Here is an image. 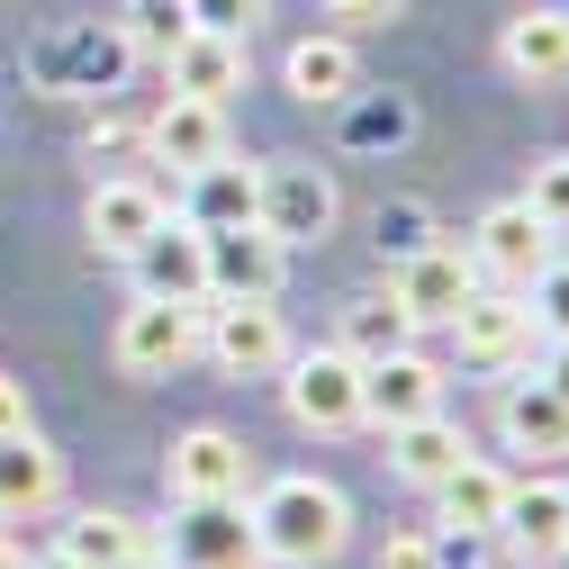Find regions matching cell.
Masks as SVG:
<instances>
[{
	"instance_id": "6da1fadb",
	"label": "cell",
	"mask_w": 569,
	"mask_h": 569,
	"mask_svg": "<svg viewBox=\"0 0 569 569\" xmlns=\"http://www.w3.org/2000/svg\"><path fill=\"white\" fill-rule=\"evenodd\" d=\"M244 516H253V533H262V560H290V569H317V560H335V551L352 542L343 488H335V479H308V470L271 479Z\"/></svg>"
},
{
	"instance_id": "7a4b0ae2",
	"label": "cell",
	"mask_w": 569,
	"mask_h": 569,
	"mask_svg": "<svg viewBox=\"0 0 569 569\" xmlns=\"http://www.w3.org/2000/svg\"><path fill=\"white\" fill-rule=\"evenodd\" d=\"M154 560L163 569H262V533L244 516V497H172Z\"/></svg>"
},
{
	"instance_id": "3957f363",
	"label": "cell",
	"mask_w": 569,
	"mask_h": 569,
	"mask_svg": "<svg viewBox=\"0 0 569 569\" xmlns=\"http://www.w3.org/2000/svg\"><path fill=\"white\" fill-rule=\"evenodd\" d=\"M199 352L227 380H271L290 362V326L271 299H199Z\"/></svg>"
},
{
	"instance_id": "277c9868",
	"label": "cell",
	"mask_w": 569,
	"mask_h": 569,
	"mask_svg": "<svg viewBox=\"0 0 569 569\" xmlns=\"http://www.w3.org/2000/svg\"><path fill=\"white\" fill-rule=\"evenodd\" d=\"M262 172V236H280V244H317V236H335V218H343V199H335V172L326 163H308V154H280V163H253Z\"/></svg>"
},
{
	"instance_id": "5b68a950",
	"label": "cell",
	"mask_w": 569,
	"mask_h": 569,
	"mask_svg": "<svg viewBox=\"0 0 569 569\" xmlns=\"http://www.w3.org/2000/svg\"><path fill=\"white\" fill-rule=\"evenodd\" d=\"M109 352H118L127 380H172L181 362H199V308H190V299H146V290H136V308H127L118 335H109Z\"/></svg>"
},
{
	"instance_id": "8992f818",
	"label": "cell",
	"mask_w": 569,
	"mask_h": 569,
	"mask_svg": "<svg viewBox=\"0 0 569 569\" xmlns=\"http://www.w3.org/2000/svg\"><path fill=\"white\" fill-rule=\"evenodd\" d=\"M280 398H290V416L308 425V435H343V425H362V362H352L343 343L326 352H299L280 362Z\"/></svg>"
},
{
	"instance_id": "52a82bcc",
	"label": "cell",
	"mask_w": 569,
	"mask_h": 569,
	"mask_svg": "<svg viewBox=\"0 0 569 569\" xmlns=\"http://www.w3.org/2000/svg\"><path fill=\"white\" fill-rule=\"evenodd\" d=\"M452 343H461V362H479V371H516L525 352H533V308H525V290L479 280V290L452 308Z\"/></svg>"
},
{
	"instance_id": "ba28073f",
	"label": "cell",
	"mask_w": 569,
	"mask_h": 569,
	"mask_svg": "<svg viewBox=\"0 0 569 569\" xmlns=\"http://www.w3.org/2000/svg\"><path fill=\"white\" fill-rule=\"evenodd\" d=\"M479 290V262H470V244H416L407 262H398V280H389V299L407 308V326L425 335V326H452V308Z\"/></svg>"
},
{
	"instance_id": "9c48e42d",
	"label": "cell",
	"mask_w": 569,
	"mask_h": 569,
	"mask_svg": "<svg viewBox=\"0 0 569 569\" xmlns=\"http://www.w3.org/2000/svg\"><path fill=\"white\" fill-rule=\"evenodd\" d=\"M163 488L172 497H244L253 488V452L227 435V425H190V435H172V452H163Z\"/></svg>"
},
{
	"instance_id": "30bf717a",
	"label": "cell",
	"mask_w": 569,
	"mask_h": 569,
	"mask_svg": "<svg viewBox=\"0 0 569 569\" xmlns=\"http://www.w3.org/2000/svg\"><path fill=\"white\" fill-rule=\"evenodd\" d=\"M290 280V244L262 227H218L208 236V299H280Z\"/></svg>"
},
{
	"instance_id": "8fae6325",
	"label": "cell",
	"mask_w": 569,
	"mask_h": 569,
	"mask_svg": "<svg viewBox=\"0 0 569 569\" xmlns=\"http://www.w3.org/2000/svg\"><path fill=\"white\" fill-rule=\"evenodd\" d=\"M470 262H479V280H497V290H525V280L551 262V227L533 218L525 199H507V208H488V218H479Z\"/></svg>"
},
{
	"instance_id": "7c38bea8",
	"label": "cell",
	"mask_w": 569,
	"mask_h": 569,
	"mask_svg": "<svg viewBox=\"0 0 569 569\" xmlns=\"http://www.w3.org/2000/svg\"><path fill=\"white\" fill-rule=\"evenodd\" d=\"M443 407V371L425 362V352H380V362H362V425H416V416H435Z\"/></svg>"
},
{
	"instance_id": "4fadbf2b",
	"label": "cell",
	"mask_w": 569,
	"mask_h": 569,
	"mask_svg": "<svg viewBox=\"0 0 569 569\" xmlns=\"http://www.w3.org/2000/svg\"><path fill=\"white\" fill-rule=\"evenodd\" d=\"M127 262H136V290H146V299H190V308L208 299V236L190 218H163Z\"/></svg>"
},
{
	"instance_id": "5bb4252c",
	"label": "cell",
	"mask_w": 569,
	"mask_h": 569,
	"mask_svg": "<svg viewBox=\"0 0 569 569\" xmlns=\"http://www.w3.org/2000/svg\"><path fill=\"white\" fill-rule=\"evenodd\" d=\"M63 507V452H46L28 425L0 435V525H37Z\"/></svg>"
},
{
	"instance_id": "9a60e30c",
	"label": "cell",
	"mask_w": 569,
	"mask_h": 569,
	"mask_svg": "<svg viewBox=\"0 0 569 569\" xmlns=\"http://www.w3.org/2000/svg\"><path fill=\"white\" fill-rule=\"evenodd\" d=\"M497 542L525 551L533 569L560 560V551H569V488H560V479H516V488H507V516H497Z\"/></svg>"
},
{
	"instance_id": "2e32d148",
	"label": "cell",
	"mask_w": 569,
	"mask_h": 569,
	"mask_svg": "<svg viewBox=\"0 0 569 569\" xmlns=\"http://www.w3.org/2000/svg\"><path fill=\"white\" fill-rule=\"evenodd\" d=\"M181 181H190L181 218H190L199 236H218V227H262V172H253V163L218 154V163H199V172H181Z\"/></svg>"
},
{
	"instance_id": "e0dca14e",
	"label": "cell",
	"mask_w": 569,
	"mask_h": 569,
	"mask_svg": "<svg viewBox=\"0 0 569 569\" xmlns=\"http://www.w3.org/2000/svg\"><path fill=\"white\" fill-rule=\"evenodd\" d=\"M146 154L154 163H172V172H199V163H218L227 154V109L218 100H163L154 118H146Z\"/></svg>"
},
{
	"instance_id": "ac0fdd59",
	"label": "cell",
	"mask_w": 569,
	"mask_h": 569,
	"mask_svg": "<svg viewBox=\"0 0 569 569\" xmlns=\"http://www.w3.org/2000/svg\"><path fill=\"white\" fill-rule=\"evenodd\" d=\"M163 73H172V91L181 100H236L244 91V37H208V28H190L172 54H163Z\"/></svg>"
},
{
	"instance_id": "d6986e66",
	"label": "cell",
	"mask_w": 569,
	"mask_h": 569,
	"mask_svg": "<svg viewBox=\"0 0 569 569\" xmlns=\"http://www.w3.org/2000/svg\"><path fill=\"white\" fill-rule=\"evenodd\" d=\"M163 218H172V199H163L154 181H100V190H91V244L118 253V262L146 244Z\"/></svg>"
},
{
	"instance_id": "ffe728a7",
	"label": "cell",
	"mask_w": 569,
	"mask_h": 569,
	"mask_svg": "<svg viewBox=\"0 0 569 569\" xmlns=\"http://www.w3.org/2000/svg\"><path fill=\"white\" fill-rule=\"evenodd\" d=\"M461 461H470V435H461L443 407L416 416V425H389V470H398L407 488H443Z\"/></svg>"
},
{
	"instance_id": "44dd1931",
	"label": "cell",
	"mask_w": 569,
	"mask_h": 569,
	"mask_svg": "<svg viewBox=\"0 0 569 569\" xmlns=\"http://www.w3.org/2000/svg\"><path fill=\"white\" fill-rule=\"evenodd\" d=\"M280 82H290L308 109H343L352 91H362V54H352V37H299L290 63H280Z\"/></svg>"
},
{
	"instance_id": "7402d4cb",
	"label": "cell",
	"mask_w": 569,
	"mask_h": 569,
	"mask_svg": "<svg viewBox=\"0 0 569 569\" xmlns=\"http://www.w3.org/2000/svg\"><path fill=\"white\" fill-rule=\"evenodd\" d=\"M497 54H507L516 82H569V10H516L507 37H497Z\"/></svg>"
},
{
	"instance_id": "603a6c76",
	"label": "cell",
	"mask_w": 569,
	"mask_h": 569,
	"mask_svg": "<svg viewBox=\"0 0 569 569\" xmlns=\"http://www.w3.org/2000/svg\"><path fill=\"white\" fill-rule=\"evenodd\" d=\"M497 425H507L516 452H569V398L542 389V380H516L507 398H497Z\"/></svg>"
},
{
	"instance_id": "cb8c5ba5",
	"label": "cell",
	"mask_w": 569,
	"mask_h": 569,
	"mask_svg": "<svg viewBox=\"0 0 569 569\" xmlns=\"http://www.w3.org/2000/svg\"><path fill=\"white\" fill-rule=\"evenodd\" d=\"M507 488H516L507 470L470 452V461H461V470H452V479L435 488V497H443V525H461L470 542H479V533H497V516H507Z\"/></svg>"
},
{
	"instance_id": "d4e9b609",
	"label": "cell",
	"mask_w": 569,
	"mask_h": 569,
	"mask_svg": "<svg viewBox=\"0 0 569 569\" xmlns=\"http://www.w3.org/2000/svg\"><path fill=\"white\" fill-rule=\"evenodd\" d=\"M54 551H73L82 569H118V560H136L146 551V525L136 516H118V507H82L73 525H63V542Z\"/></svg>"
},
{
	"instance_id": "484cf974",
	"label": "cell",
	"mask_w": 569,
	"mask_h": 569,
	"mask_svg": "<svg viewBox=\"0 0 569 569\" xmlns=\"http://www.w3.org/2000/svg\"><path fill=\"white\" fill-rule=\"evenodd\" d=\"M407 343H416V326H407V308L389 290L343 308V352H352V362H380V352H407Z\"/></svg>"
},
{
	"instance_id": "4316f807",
	"label": "cell",
	"mask_w": 569,
	"mask_h": 569,
	"mask_svg": "<svg viewBox=\"0 0 569 569\" xmlns=\"http://www.w3.org/2000/svg\"><path fill=\"white\" fill-rule=\"evenodd\" d=\"M525 208H533V218H542L551 236H569V154H542V163H533Z\"/></svg>"
},
{
	"instance_id": "83f0119b",
	"label": "cell",
	"mask_w": 569,
	"mask_h": 569,
	"mask_svg": "<svg viewBox=\"0 0 569 569\" xmlns=\"http://www.w3.org/2000/svg\"><path fill=\"white\" fill-rule=\"evenodd\" d=\"M525 308H533V326H542V335H569V262H560V253L525 280Z\"/></svg>"
},
{
	"instance_id": "f1b7e54d",
	"label": "cell",
	"mask_w": 569,
	"mask_h": 569,
	"mask_svg": "<svg viewBox=\"0 0 569 569\" xmlns=\"http://www.w3.org/2000/svg\"><path fill=\"white\" fill-rule=\"evenodd\" d=\"M136 46H154V54H172L181 37H190V10L181 0H136V28H127Z\"/></svg>"
},
{
	"instance_id": "f546056e",
	"label": "cell",
	"mask_w": 569,
	"mask_h": 569,
	"mask_svg": "<svg viewBox=\"0 0 569 569\" xmlns=\"http://www.w3.org/2000/svg\"><path fill=\"white\" fill-rule=\"evenodd\" d=\"M181 10H190V28H208V37H253L262 0H181Z\"/></svg>"
},
{
	"instance_id": "4dcf8cb0",
	"label": "cell",
	"mask_w": 569,
	"mask_h": 569,
	"mask_svg": "<svg viewBox=\"0 0 569 569\" xmlns=\"http://www.w3.org/2000/svg\"><path fill=\"white\" fill-rule=\"evenodd\" d=\"M380 569H443V542L435 533H389L380 542Z\"/></svg>"
},
{
	"instance_id": "1f68e13d",
	"label": "cell",
	"mask_w": 569,
	"mask_h": 569,
	"mask_svg": "<svg viewBox=\"0 0 569 569\" xmlns=\"http://www.w3.org/2000/svg\"><path fill=\"white\" fill-rule=\"evenodd\" d=\"M326 19H343V28H389L398 0H326Z\"/></svg>"
},
{
	"instance_id": "d6a6232c",
	"label": "cell",
	"mask_w": 569,
	"mask_h": 569,
	"mask_svg": "<svg viewBox=\"0 0 569 569\" xmlns=\"http://www.w3.org/2000/svg\"><path fill=\"white\" fill-rule=\"evenodd\" d=\"M19 425H28V389L0 371V435H19Z\"/></svg>"
},
{
	"instance_id": "836d02e7",
	"label": "cell",
	"mask_w": 569,
	"mask_h": 569,
	"mask_svg": "<svg viewBox=\"0 0 569 569\" xmlns=\"http://www.w3.org/2000/svg\"><path fill=\"white\" fill-rule=\"evenodd\" d=\"M542 389L569 398V335H551V352H542Z\"/></svg>"
},
{
	"instance_id": "e575fe53",
	"label": "cell",
	"mask_w": 569,
	"mask_h": 569,
	"mask_svg": "<svg viewBox=\"0 0 569 569\" xmlns=\"http://www.w3.org/2000/svg\"><path fill=\"white\" fill-rule=\"evenodd\" d=\"M19 569H82L73 551H46V560H19Z\"/></svg>"
},
{
	"instance_id": "d590c367",
	"label": "cell",
	"mask_w": 569,
	"mask_h": 569,
	"mask_svg": "<svg viewBox=\"0 0 569 569\" xmlns=\"http://www.w3.org/2000/svg\"><path fill=\"white\" fill-rule=\"evenodd\" d=\"M118 569H163V560H154V542H146V551H136V560H118Z\"/></svg>"
},
{
	"instance_id": "8d00e7d4",
	"label": "cell",
	"mask_w": 569,
	"mask_h": 569,
	"mask_svg": "<svg viewBox=\"0 0 569 569\" xmlns=\"http://www.w3.org/2000/svg\"><path fill=\"white\" fill-rule=\"evenodd\" d=\"M0 569H19V542H10V533H0Z\"/></svg>"
},
{
	"instance_id": "74e56055",
	"label": "cell",
	"mask_w": 569,
	"mask_h": 569,
	"mask_svg": "<svg viewBox=\"0 0 569 569\" xmlns=\"http://www.w3.org/2000/svg\"><path fill=\"white\" fill-rule=\"evenodd\" d=\"M560 560H569V551H560Z\"/></svg>"
}]
</instances>
